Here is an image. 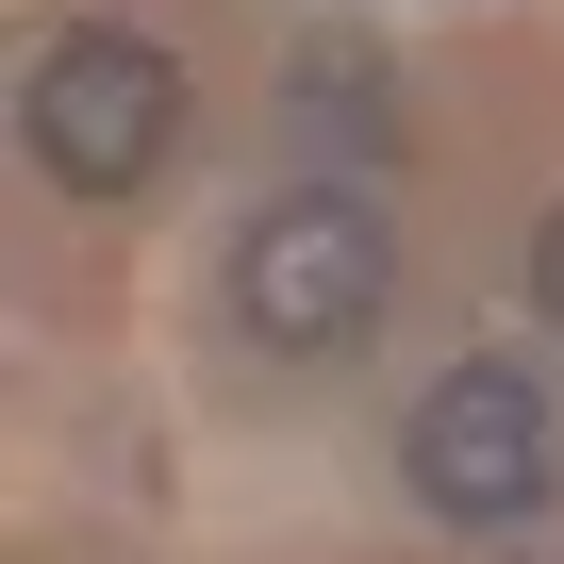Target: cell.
<instances>
[{
    "label": "cell",
    "instance_id": "7a4b0ae2",
    "mask_svg": "<svg viewBox=\"0 0 564 564\" xmlns=\"http://www.w3.org/2000/svg\"><path fill=\"white\" fill-rule=\"evenodd\" d=\"M382 282H399V249H382V216H366L349 183H300V199H265V216L232 232V316H249L265 349H366Z\"/></svg>",
    "mask_w": 564,
    "mask_h": 564
},
{
    "label": "cell",
    "instance_id": "6da1fadb",
    "mask_svg": "<svg viewBox=\"0 0 564 564\" xmlns=\"http://www.w3.org/2000/svg\"><path fill=\"white\" fill-rule=\"evenodd\" d=\"M166 133H183V67H166V34H133V18H67V34L34 51V166H51V183L133 199V183L166 166Z\"/></svg>",
    "mask_w": 564,
    "mask_h": 564
},
{
    "label": "cell",
    "instance_id": "3957f363",
    "mask_svg": "<svg viewBox=\"0 0 564 564\" xmlns=\"http://www.w3.org/2000/svg\"><path fill=\"white\" fill-rule=\"evenodd\" d=\"M415 498L448 514V531H514L531 498H547V399L514 382V366H448L432 399H415Z\"/></svg>",
    "mask_w": 564,
    "mask_h": 564
},
{
    "label": "cell",
    "instance_id": "277c9868",
    "mask_svg": "<svg viewBox=\"0 0 564 564\" xmlns=\"http://www.w3.org/2000/svg\"><path fill=\"white\" fill-rule=\"evenodd\" d=\"M531 300H547V333H564V199H547V232H531Z\"/></svg>",
    "mask_w": 564,
    "mask_h": 564
}]
</instances>
